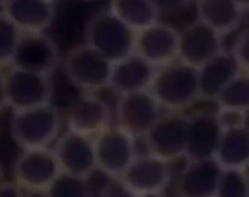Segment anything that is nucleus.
<instances>
[{"label":"nucleus","mask_w":249,"mask_h":197,"mask_svg":"<svg viewBox=\"0 0 249 197\" xmlns=\"http://www.w3.org/2000/svg\"><path fill=\"white\" fill-rule=\"evenodd\" d=\"M5 174H4V169L3 166L0 163V188L3 186V184L5 183Z\"/></svg>","instance_id":"33"},{"label":"nucleus","mask_w":249,"mask_h":197,"mask_svg":"<svg viewBox=\"0 0 249 197\" xmlns=\"http://www.w3.org/2000/svg\"><path fill=\"white\" fill-rule=\"evenodd\" d=\"M180 32L174 27L154 23L135 32L134 53L155 68L178 59Z\"/></svg>","instance_id":"11"},{"label":"nucleus","mask_w":249,"mask_h":197,"mask_svg":"<svg viewBox=\"0 0 249 197\" xmlns=\"http://www.w3.org/2000/svg\"><path fill=\"white\" fill-rule=\"evenodd\" d=\"M22 197H49L47 191H25Z\"/></svg>","instance_id":"31"},{"label":"nucleus","mask_w":249,"mask_h":197,"mask_svg":"<svg viewBox=\"0 0 249 197\" xmlns=\"http://www.w3.org/2000/svg\"><path fill=\"white\" fill-rule=\"evenodd\" d=\"M148 91L161 108L183 111L199 98L198 69L175 60L155 69Z\"/></svg>","instance_id":"1"},{"label":"nucleus","mask_w":249,"mask_h":197,"mask_svg":"<svg viewBox=\"0 0 249 197\" xmlns=\"http://www.w3.org/2000/svg\"><path fill=\"white\" fill-rule=\"evenodd\" d=\"M230 51L236 59L239 68L249 72V30L240 34Z\"/></svg>","instance_id":"28"},{"label":"nucleus","mask_w":249,"mask_h":197,"mask_svg":"<svg viewBox=\"0 0 249 197\" xmlns=\"http://www.w3.org/2000/svg\"><path fill=\"white\" fill-rule=\"evenodd\" d=\"M199 25L193 24L180 32L178 60L200 68L222 53V35L198 20Z\"/></svg>","instance_id":"14"},{"label":"nucleus","mask_w":249,"mask_h":197,"mask_svg":"<svg viewBox=\"0 0 249 197\" xmlns=\"http://www.w3.org/2000/svg\"><path fill=\"white\" fill-rule=\"evenodd\" d=\"M6 15L20 31L44 32L53 21V12L43 0H10Z\"/></svg>","instance_id":"21"},{"label":"nucleus","mask_w":249,"mask_h":197,"mask_svg":"<svg viewBox=\"0 0 249 197\" xmlns=\"http://www.w3.org/2000/svg\"><path fill=\"white\" fill-rule=\"evenodd\" d=\"M221 132L216 112L197 111L189 115L185 158L187 160L214 159Z\"/></svg>","instance_id":"16"},{"label":"nucleus","mask_w":249,"mask_h":197,"mask_svg":"<svg viewBox=\"0 0 249 197\" xmlns=\"http://www.w3.org/2000/svg\"><path fill=\"white\" fill-rule=\"evenodd\" d=\"M221 173L214 159L187 160L177 181V197H215Z\"/></svg>","instance_id":"17"},{"label":"nucleus","mask_w":249,"mask_h":197,"mask_svg":"<svg viewBox=\"0 0 249 197\" xmlns=\"http://www.w3.org/2000/svg\"><path fill=\"white\" fill-rule=\"evenodd\" d=\"M61 128V114L52 102L13 111L11 135L21 149L49 147Z\"/></svg>","instance_id":"2"},{"label":"nucleus","mask_w":249,"mask_h":197,"mask_svg":"<svg viewBox=\"0 0 249 197\" xmlns=\"http://www.w3.org/2000/svg\"><path fill=\"white\" fill-rule=\"evenodd\" d=\"M215 197H249L247 170L222 169Z\"/></svg>","instance_id":"24"},{"label":"nucleus","mask_w":249,"mask_h":197,"mask_svg":"<svg viewBox=\"0 0 249 197\" xmlns=\"http://www.w3.org/2000/svg\"><path fill=\"white\" fill-rule=\"evenodd\" d=\"M85 43L94 48L112 63L134 53L135 31L112 12L93 17L85 28Z\"/></svg>","instance_id":"4"},{"label":"nucleus","mask_w":249,"mask_h":197,"mask_svg":"<svg viewBox=\"0 0 249 197\" xmlns=\"http://www.w3.org/2000/svg\"><path fill=\"white\" fill-rule=\"evenodd\" d=\"M215 101L218 107L247 112L249 110V72L240 69Z\"/></svg>","instance_id":"23"},{"label":"nucleus","mask_w":249,"mask_h":197,"mask_svg":"<svg viewBox=\"0 0 249 197\" xmlns=\"http://www.w3.org/2000/svg\"><path fill=\"white\" fill-rule=\"evenodd\" d=\"M134 140L117 124L109 125L93 138L96 170L108 177H121L137 155Z\"/></svg>","instance_id":"6"},{"label":"nucleus","mask_w":249,"mask_h":197,"mask_svg":"<svg viewBox=\"0 0 249 197\" xmlns=\"http://www.w3.org/2000/svg\"><path fill=\"white\" fill-rule=\"evenodd\" d=\"M111 12L135 32L157 22L158 9L150 0H114Z\"/></svg>","instance_id":"22"},{"label":"nucleus","mask_w":249,"mask_h":197,"mask_svg":"<svg viewBox=\"0 0 249 197\" xmlns=\"http://www.w3.org/2000/svg\"><path fill=\"white\" fill-rule=\"evenodd\" d=\"M61 170L50 147L21 149L13 166L15 183L25 191H47Z\"/></svg>","instance_id":"7"},{"label":"nucleus","mask_w":249,"mask_h":197,"mask_svg":"<svg viewBox=\"0 0 249 197\" xmlns=\"http://www.w3.org/2000/svg\"><path fill=\"white\" fill-rule=\"evenodd\" d=\"M189 115L168 111L158 118L143 137L148 153L171 163L185 157Z\"/></svg>","instance_id":"5"},{"label":"nucleus","mask_w":249,"mask_h":197,"mask_svg":"<svg viewBox=\"0 0 249 197\" xmlns=\"http://www.w3.org/2000/svg\"><path fill=\"white\" fill-rule=\"evenodd\" d=\"M137 197H166L164 191H152L137 194Z\"/></svg>","instance_id":"32"},{"label":"nucleus","mask_w":249,"mask_h":197,"mask_svg":"<svg viewBox=\"0 0 249 197\" xmlns=\"http://www.w3.org/2000/svg\"><path fill=\"white\" fill-rule=\"evenodd\" d=\"M161 107L148 90L120 95L115 107L116 124L132 137H144L161 115Z\"/></svg>","instance_id":"10"},{"label":"nucleus","mask_w":249,"mask_h":197,"mask_svg":"<svg viewBox=\"0 0 249 197\" xmlns=\"http://www.w3.org/2000/svg\"><path fill=\"white\" fill-rule=\"evenodd\" d=\"M155 69L133 53L113 63L109 88L119 96L148 90Z\"/></svg>","instance_id":"18"},{"label":"nucleus","mask_w":249,"mask_h":197,"mask_svg":"<svg viewBox=\"0 0 249 197\" xmlns=\"http://www.w3.org/2000/svg\"><path fill=\"white\" fill-rule=\"evenodd\" d=\"M108 104L92 93H81L68 105L66 123L68 130L94 138L110 124Z\"/></svg>","instance_id":"13"},{"label":"nucleus","mask_w":249,"mask_h":197,"mask_svg":"<svg viewBox=\"0 0 249 197\" xmlns=\"http://www.w3.org/2000/svg\"><path fill=\"white\" fill-rule=\"evenodd\" d=\"M61 63L56 42L45 32L20 31L10 66L52 76Z\"/></svg>","instance_id":"8"},{"label":"nucleus","mask_w":249,"mask_h":197,"mask_svg":"<svg viewBox=\"0 0 249 197\" xmlns=\"http://www.w3.org/2000/svg\"><path fill=\"white\" fill-rule=\"evenodd\" d=\"M8 106L13 111L52 102L53 83L50 76L10 66L4 73Z\"/></svg>","instance_id":"9"},{"label":"nucleus","mask_w":249,"mask_h":197,"mask_svg":"<svg viewBox=\"0 0 249 197\" xmlns=\"http://www.w3.org/2000/svg\"><path fill=\"white\" fill-rule=\"evenodd\" d=\"M49 197H93L87 178L61 173L47 190Z\"/></svg>","instance_id":"25"},{"label":"nucleus","mask_w":249,"mask_h":197,"mask_svg":"<svg viewBox=\"0 0 249 197\" xmlns=\"http://www.w3.org/2000/svg\"><path fill=\"white\" fill-rule=\"evenodd\" d=\"M22 191L15 182H5L0 188V197H22Z\"/></svg>","instance_id":"29"},{"label":"nucleus","mask_w":249,"mask_h":197,"mask_svg":"<svg viewBox=\"0 0 249 197\" xmlns=\"http://www.w3.org/2000/svg\"><path fill=\"white\" fill-rule=\"evenodd\" d=\"M112 65L108 59L86 43L72 47L63 59L67 79L81 93L95 94L109 88Z\"/></svg>","instance_id":"3"},{"label":"nucleus","mask_w":249,"mask_h":197,"mask_svg":"<svg viewBox=\"0 0 249 197\" xmlns=\"http://www.w3.org/2000/svg\"><path fill=\"white\" fill-rule=\"evenodd\" d=\"M5 107H8L6 90H5V76H4V73L0 70V112Z\"/></svg>","instance_id":"30"},{"label":"nucleus","mask_w":249,"mask_h":197,"mask_svg":"<svg viewBox=\"0 0 249 197\" xmlns=\"http://www.w3.org/2000/svg\"><path fill=\"white\" fill-rule=\"evenodd\" d=\"M214 160L223 170L249 168V129H222Z\"/></svg>","instance_id":"20"},{"label":"nucleus","mask_w":249,"mask_h":197,"mask_svg":"<svg viewBox=\"0 0 249 197\" xmlns=\"http://www.w3.org/2000/svg\"><path fill=\"white\" fill-rule=\"evenodd\" d=\"M239 65L231 51L224 50L198 68L199 98L216 100L223 89L239 72Z\"/></svg>","instance_id":"19"},{"label":"nucleus","mask_w":249,"mask_h":197,"mask_svg":"<svg viewBox=\"0 0 249 197\" xmlns=\"http://www.w3.org/2000/svg\"><path fill=\"white\" fill-rule=\"evenodd\" d=\"M136 194L164 191L171 178L169 163L150 154L136 155L120 177Z\"/></svg>","instance_id":"15"},{"label":"nucleus","mask_w":249,"mask_h":197,"mask_svg":"<svg viewBox=\"0 0 249 197\" xmlns=\"http://www.w3.org/2000/svg\"><path fill=\"white\" fill-rule=\"evenodd\" d=\"M20 30L6 14L0 15V68L10 66Z\"/></svg>","instance_id":"26"},{"label":"nucleus","mask_w":249,"mask_h":197,"mask_svg":"<svg viewBox=\"0 0 249 197\" xmlns=\"http://www.w3.org/2000/svg\"><path fill=\"white\" fill-rule=\"evenodd\" d=\"M99 197H137V194L122 178L109 177V180L100 190Z\"/></svg>","instance_id":"27"},{"label":"nucleus","mask_w":249,"mask_h":197,"mask_svg":"<svg viewBox=\"0 0 249 197\" xmlns=\"http://www.w3.org/2000/svg\"><path fill=\"white\" fill-rule=\"evenodd\" d=\"M61 173L89 178L96 170L93 138L67 130L53 148Z\"/></svg>","instance_id":"12"}]
</instances>
